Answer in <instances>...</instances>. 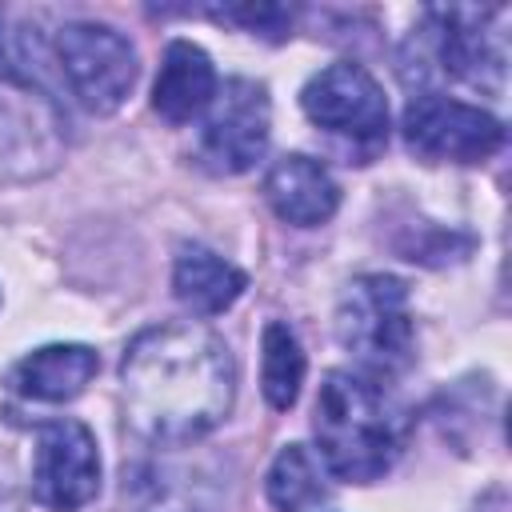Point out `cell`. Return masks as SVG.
Here are the masks:
<instances>
[{
    "mask_svg": "<svg viewBox=\"0 0 512 512\" xmlns=\"http://www.w3.org/2000/svg\"><path fill=\"white\" fill-rule=\"evenodd\" d=\"M404 144L420 160H452V164H476L500 152L504 124L464 100L424 92L404 108Z\"/></svg>",
    "mask_w": 512,
    "mask_h": 512,
    "instance_id": "52a82bcc",
    "label": "cell"
},
{
    "mask_svg": "<svg viewBox=\"0 0 512 512\" xmlns=\"http://www.w3.org/2000/svg\"><path fill=\"white\" fill-rule=\"evenodd\" d=\"M100 492V452L96 436L72 420L36 424V460H32V500L52 512H76Z\"/></svg>",
    "mask_w": 512,
    "mask_h": 512,
    "instance_id": "ba28073f",
    "label": "cell"
},
{
    "mask_svg": "<svg viewBox=\"0 0 512 512\" xmlns=\"http://www.w3.org/2000/svg\"><path fill=\"white\" fill-rule=\"evenodd\" d=\"M236 400V360L228 344L196 324L144 328L120 360L124 424L148 444H192L208 436Z\"/></svg>",
    "mask_w": 512,
    "mask_h": 512,
    "instance_id": "6da1fadb",
    "label": "cell"
},
{
    "mask_svg": "<svg viewBox=\"0 0 512 512\" xmlns=\"http://www.w3.org/2000/svg\"><path fill=\"white\" fill-rule=\"evenodd\" d=\"M216 96V68L208 52L192 40H172L164 48L156 84H152V108L168 124H188L200 112H208Z\"/></svg>",
    "mask_w": 512,
    "mask_h": 512,
    "instance_id": "7c38bea8",
    "label": "cell"
},
{
    "mask_svg": "<svg viewBox=\"0 0 512 512\" xmlns=\"http://www.w3.org/2000/svg\"><path fill=\"white\" fill-rule=\"evenodd\" d=\"M316 456L328 476L344 484H372L380 480L400 448H404V420L388 392L360 376V372H328L312 412Z\"/></svg>",
    "mask_w": 512,
    "mask_h": 512,
    "instance_id": "7a4b0ae2",
    "label": "cell"
},
{
    "mask_svg": "<svg viewBox=\"0 0 512 512\" xmlns=\"http://www.w3.org/2000/svg\"><path fill=\"white\" fill-rule=\"evenodd\" d=\"M268 128H272V108L264 84L248 76L224 80L208 104V120L200 128V160L216 176H240L248 172L264 148H268Z\"/></svg>",
    "mask_w": 512,
    "mask_h": 512,
    "instance_id": "8992f818",
    "label": "cell"
},
{
    "mask_svg": "<svg viewBox=\"0 0 512 512\" xmlns=\"http://www.w3.org/2000/svg\"><path fill=\"white\" fill-rule=\"evenodd\" d=\"M440 68L472 88H500L504 80V8H432Z\"/></svg>",
    "mask_w": 512,
    "mask_h": 512,
    "instance_id": "9c48e42d",
    "label": "cell"
},
{
    "mask_svg": "<svg viewBox=\"0 0 512 512\" xmlns=\"http://www.w3.org/2000/svg\"><path fill=\"white\" fill-rule=\"evenodd\" d=\"M96 368H100V356L88 344H44L8 368V388L24 400L64 404L88 388Z\"/></svg>",
    "mask_w": 512,
    "mask_h": 512,
    "instance_id": "8fae6325",
    "label": "cell"
},
{
    "mask_svg": "<svg viewBox=\"0 0 512 512\" xmlns=\"http://www.w3.org/2000/svg\"><path fill=\"white\" fill-rule=\"evenodd\" d=\"M124 504L128 512H200L196 504V480L188 468L176 464H136L124 472Z\"/></svg>",
    "mask_w": 512,
    "mask_h": 512,
    "instance_id": "9a60e30c",
    "label": "cell"
},
{
    "mask_svg": "<svg viewBox=\"0 0 512 512\" xmlns=\"http://www.w3.org/2000/svg\"><path fill=\"white\" fill-rule=\"evenodd\" d=\"M304 116L352 148L376 152L388 140V100L364 64L336 60L320 68L300 92Z\"/></svg>",
    "mask_w": 512,
    "mask_h": 512,
    "instance_id": "5b68a950",
    "label": "cell"
},
{
    "mask_svg": "<svg viewBox=\"0 0 512 512\" xmlns=\"http://www.w3.org/2000/svg\"><path fill=\"white\" fill-rule=\"evenodd\" d=\"M300 384H304L300 340L284 320H272L264 328V340H260V388H264V400L276 412H284V408L296 404Z\"/></svg>",
    "mask_w": 512,
    "mask_h": 512,
    "instance_id": "2e32d148",
    "label": "cell"
},
{
    "mask_svg": "<svg viewBox=\"0 0 512 512\" xmlns=\"http://www.w3.org/2000/svg\"><path fill=\"white\" fill-rule=\"evenodd\" d=\"M0 512H24V488L20 472L8 452H0Z\"/></svg>",
    "mask_w": 512,
    "mask_h": 512,
    "instance_id": "ac0fdd59",
    "label": "cell"
},
{
    "mask_svg": "<svg viewBox=\"0 0 512 512\" xmlns=\"http://www.w3.org/2000/svg\"><path fill=\"white\" fill-rule=\"evenodd\" d=\"M172 288H176V300L196 316H220L240 300V292L248 288V276L220 252L204 244H188L176 256Z\"/></svg>",
    "mask_w": 512,
    "mask_h": 512,
    "instance_id": "4fadbf2b",
    "label": "cell"
},
{
    "mask_svg": "<svg viewBox=\"0 0 512 512\" xmlns=\"http://www.w3.org/2000/svg\"><path fill=\"white\" fill-rule=\"evenodd\" d=\"M212 16H220V20H232V24H240V28H248L252 36H264V40H284V36H292L288 28H292V8H280V4H240V8H220V12H212Z\"/></svg>",
    "mask_w": 512,
    "mask_h": 512,
    "instance_id": "e0dca14e",
    "label": "cell"
},
{
    "mask_svg": "<svg viewBox=\"0 0 512 512\" xmlns=\"http://www.w3.org/2000/svg\"><path fill=\"white\" fill-rule=\"evenodd\" d=\"M324 500H328V484L320 456L304 444L280 448L268 468V504L276 512H312Z\"/></svg>",
    "mask_w": 512,
    "mask_h": 512,
    "instance_id": "5bb4252c",
    "label": "cell"
},
{
    "mask_svg": "<svg viewBox=\"0 0 512 512\" xmlns=\"http://www.w3.org/2000/svg\"><path fill=\"white\" fill-rule=\"evenodd\" d=\"M264 196L272 204V212L296 228H316L324 224L336 204H340V188L332 180V172L304 156V152H292V156H280L268 176H264Z\"/></svg>",
    "mask_w": 512,
    "mask_h": 512,
    "instance_id": "30bf717a",
    "label": "cell"
},
{
    "mask_svg": "<svg viewBox=\"0 0 512 512\" xmlns=\"http://www.w3.org/2000/svg\"><path fill=\"white\" fill-rule=\"evenodd\" d=\"M52 52L68 80L72 100L84 112L96 116L116 112L136 84V48L128 36H120L108 24L72 20L56 32Z\"/></svg>",
    "mask_w": 512,
    "mask_h": 512,
    "instance_id": "277c9868",
    "label": "cell"
},
{
    "mask_svg": "<svg viewBox=\"0 0 512 512\" xmlns=\"http://www.w3.org/2000/svg\"><path fill=\"white\" fill-rule=\"evenodd\" d=\"M336 340L368 372H400L412 364L416 324L404 280L388 272L356 276L336 304Z\"/></svg>",
    "mask_w": 512,
    "mask_h": 512,
    "instance_id": "3957f363",
    "label": "cell"
}]
</instances>
